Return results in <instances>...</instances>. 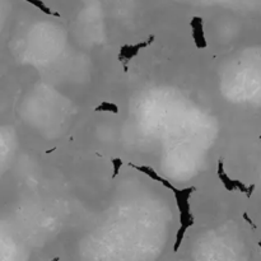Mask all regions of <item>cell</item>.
Segmentation results:
<instances>
[{"instance_id":"6da1fadb","label":"cell","mask_w":261,"mask_h":261,"mask_svg":"<svg viewBox=\"0 0 261 261\" xmlns=\"http://www.w3.org/2000/svg\"><path fill=\"white\" fill-rule=\"evenodd\" d=\"M195 191V188H185V189H177L172 191L173 195L176 199V205H177L178 212H180V229L177 232V237H176V244H175V251H177L180 247L181 242H182L185 232L188 228H190L194 224V216L191 213V206H190V196Z\"/></svg>"},{"instance_id":"7a4b0ae2","label":"cell","mask_w":261,"mask_h":261,"mask_svg":"<svg viewBox=\"0 0 261 261\" xmlns=\"http://www.w3.org/2000/svg\"><path fill=\"white\" fill-rule=\"evenodd\" d=\"M154 40H155L154 36H149L148 40L142 41V42L139 43H135V45H124L121 48H120L119 61L122 64L125 71H127V65H129V63L132 61V59L135 58L142 48L148 47L150 43L154 42Z\"/></svg>"},{"instance_id":"3957f363","label":"cell","mask_w":261,"mask_h":261,"mask_svg":"<svg viewBox=\"0 0 261 261\" xmlns=\"http://www.w3.org/2000/svg\"><path fill=\"white\" fill-rule=\"evenodd\" d=\"M191 33H193L194 42L198 48H205L208 46L205 38V33H204V25H203V18L201 17H194L190 22Z\"/></svg>"},{"instance_id":"277c9868","label":"cell","mask_w":261,"mask_h":261,"mask_svg":"<svg viewBox=\"0 0 261 261\" xmlns=\"http://www.w3.org/2000/svg\"><path fill=\"white\" fill-rule=\"evenodd\" d=\"M129 166H130V167L135 168V170H137V171H139V172H142V173H144V175L149 176V177L152 178V180L157 181L158 184L163 185L166 189H168V190L173 191L176 189L175 186H173L171 182H168V181L166 180V178L161 177V176L157 173V171H154V168L150 167V166H138V165H135V163H132V162H129Z\"/></svg>"},{"instance_id":"5b68a950","label":"cell","mask_w":261,"mask_h":261,"mask_svg":"<svg viewBox=\"0 0 261 261\" xmlns=\"http://www.w3.org/2000/svg\"><path fill=\"white\" fill-rule=\"evenodd\" d=\"M218 177H219V180L222 181V184L226 186L227 190L232 191V190H234V189L239 188L240 190L246 191V188H245V186L242 185L240 181L231 180V178L226 175V172H224V170H223V162H222V160H219V162H218Z\"/></svg>"},{"instance_id":"8992f818","label":"cell","mask_w":261,"mask_h":261,"mask_svg":"<svg viewBox=\"0 0 261 261\" xmlns=\"http://www.w3.org/2000/svg\"><path fill=\"white\" fill-rule=\"evenodd\" d=\"M25 2L30 3V4H32L33 7L37 8V9L41 10V12H42L43 14L54 15V17H60V14H59L58 12H53V10H51L50 8H48L47 5H46L45 3L42 2V0H25Z\"/></svg>"},{"instance_id":"52a82bcc","label":"cell","mask_w":261,"mask_h":261,"mask_svg":"<svg viewBox=\"0 0 261 261\" xmlns=\"http://www.w3.org/2000/svg\"><path fill=\"white\" fill-rule=\"evenodd\" d=\"M94 111L97 112H112V114H119V106L116 103H112V102L103 101L102 103H99L98 106L94 109Z\"/></svg>"},{"instance_id":"ba28073f","label":"cell","mask_w":261,"mask_h":261,"mask_svg":"<svg viewBox=\"0 0 261 261\" xmlns=\"http://www.w3.org/2000/svg\"><path fill=\"white\" fill-rule=\"evenodd\" d=\"M111 162H112V167H114L112 178H116L117 175H119V172H120V167L122 166V160H121V158H114Z\"/></svg>"}]
</instances>
